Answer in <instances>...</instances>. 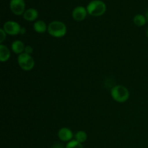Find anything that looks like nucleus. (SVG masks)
I'll list each match as a JSON object with an SVG mask.
<instances>
[{
    "label": "nucleus",
    "instance_id": "f257e3e1",
    "mask_svg": "<svg viewBox=\"0 0 148 148\" xmlns=\"http://www.w3.org/2000/svg\"><path fill=\"white\" fill-rule=\"evenodd\" d=\"M47 31L52 37L62 38L66 34L67 29L64 23L58 20H54L49 24Z\"/></svg>",
    "mask_w": 148,
    "mask_h": 148
},
{
    "label": "nucleus",
    "instance_id": "f03ea898",
    "mask_svg": "<svg viewBox=\"0 0 148 148\" xmlns=\"http://www.w3.org/2000/svg\"><path fill=\"white\" fill-rule=\"evenodd\" d=\"M88 13L92 17L102 16L106 11V5L101 0H92L86 7Z\"/></svg>",
    "mask_w": 148,
    "mask_h": 148
},
{
    "label": "nucleus",
    "instance_id": "7ed1b4c3",
    "mask_svg": "<svg viewBox=\"0 0 148 148\" xmlns=\"http://www.w3.org/2000/svg\"><path fill=\"white\" fill-rule=\"evenodd\" d=\"M111 95L113 99L118 103H124L130 98V92L123 85H116L111 89Z\"/></svg>",
    "mask_w": 148,
    "mask_h": 148
},
{
    "label": "nucleus",
    "instance_id": "20e7f679",
    "mask_svg": "<svg viewBox=\"0 0 148 148\" xmlns=\"http://www.w3.org/2000/svg\"><path fill=\"white\" fill-rule=\"evenodd\" d=\"M17 62L19 66L23 70L30 71L34 68L35 60L31 55L26 53H23L20 54L17 57Z\"/></svg>",
    "mask_w": 148,
    "mask_h": 148
},
{
    "label": "nucleus",
    "instance_id": "39448f33",
    "mask_svg": "<svg viewBox=\"0 0 148 148\" xmlns=\"http://www.w3.org/2000/svg\"><path fill=\"white\" fill-rule=\"evenodd\" d=\"M10 10L15 15H23L25 12V0H10Z\"/></svg>",
    "mask_w": 148,
    "mask_h": 148
},
{
    "label": "nucleus",
    "instance_id": "423d86ee",
    "mask_svg": "<svg viewBox=\"0 0 148 148\" xmlns=\"http://www.w3.org/2000/svg\"><path fill=\"white\" fill-rule=\"evenodd\" d=\"M21 27H22L20 25V24L17 22L13 21V20H9L4 23L2 28L4 29V30L7 35L17 36V35L20 34Z\"/></svg>",
    "mask_w": 148,
    "mask_h": 148
},
{
    "label": "nucleus",
    "instance_id": "0eeeda50",
    "mask_svg": "<svg viewBox=\"0 0 148 148\" xmlns=\"http://www.w3.org/2000/svg\"><path fill=\"white\" fill-rule=\"evenodd\" d=\"M87 9L83 6H77L72 11V18L77 22H81L85 20L88 14Z\"/></svg>",
    "mask_w": 148,
    "mask_h": 148
},
{
    "label": "nucleus",
    "instance_id": "6e6552de",
    "mask_svg": "<svg viewBox=\"0 0 148 148\" xmlns=\"http://www.w3.org/2000/svg\"><path fill=\"white\" fill-rule=\"evenodd\" d=\"M73 132L70 129L67 127H62L58 132V137L59 140L63 142H69L74 137Z\"/></svg>",
    "mask_w": 148,
    "mask_h": 148
},
{
    "label": "nucleus",
    "instance_id": "1a4fd4ad",
    "mask_svg": "<svg viewBox=\"0 0 148 148\" xmlns=\"http://www.w3.org/2000/svg\"><path fill=\"white\" fill-rule=\"evenodd\" d=\"M38 17V12L34 8H29L23 14V18L29 22H33Z\"/></svg>",
    "mask_w": 148,
    "mask_h": 148
},
{
    "label": "nucleus",
    "instance_id": "9d476101",
    "mask_svg": "<svg viewBox=\"0 0 148 148\" xmlns=\"http://www.w3.org/2000/svg\"><path fill=\"white\" fill-rule=\"evenodd\" d=\"M11 48H12V51L14 52V53L16 54H21V53H24L25 52V46L24 43L21 40H14V42H12L11 45Z\"/></svg>",
    "mask_w": 148,
    "mask_h": 148
},
{
    "label": "nucleus",
    "instance_id": "9b49d317",
    "mask_svg": "<svg viewBox=\"0 0 148 148\" xmlns=\"http://www.w3.org/2000/svg\"><path fill=\"white\" fill-rule=\"evenodd\" d=\"M33 29L36 33H43L48 30V25L43 20H37L33 24Z\"/></svg>",
    "mask_w": 148,
    "mask_h": 148
},
{
    "label": "nucleus",
    "instance_id": "f8f14e48",
    "mask_svg": "<svg viewBox=\"0 0 148 148\" xmlns=\"http://www.w3.org/2000/svg\"><path fill=\"white\" fill-rule=\"evenodd\" d=\"M10 57V51L5 45H0V61L5 62L9 60Z\"/></svg>",
    "mask_w": 148,
    "mask_h": 148
},
{
    "label": "nucleus",
    "instance_id": "ddd939ff",
    "mask_svg": "<svg viewBox=\"0 0 148 148\" xmlns=\"http://www.w3.org/2000/svg\"><path fill=\"white\" fill-rule=\"evenodd\" d=\"M133 22L134 24L137 26L141 27V26L145 25L146 23H147V20H146L145 15H143L142 14H137L134 16V19H133Z\"/></svg>",
    "mask_w": 148,
    "mask_h": 148
},
{
    "label": "nucleus",
    "instance_id": "4468645a",
    "mask_svg": "<svg viewBox=\"0 0 148 148\" xmlns=\"http://www.w3.org/2000/svg\"><path fill=\"white\" fill-rule=\"evenodd\" d=\"M74 137H75V140L76 141L82 144V143L86 142L87 139H88V134H87V133L85 131L80 130V131H78L77 132H76Z\"/></svg>",
    "mask_w": 148,
    "mask_h": 148
},
{
    "label": "nucleus",
    "instance_id": "2eb2a0df",
    "mask_svg": "<svg viewBox=\"0 0 148 148\" xmlns=\"http://www.w3.org/2000/svg\"><path fill=\"white\" fill-rule=\"evenodd\" d=\"M66 148H83V146L81 143H78L77 141L74 140L68 142L66 145Z\"/></svg>",
    "mask_w": 148,
    "mask_h": 148
},
{
    "label": "nucleus",
    "instance_id": "dca6fc26",
    "mask_svg": "<svg viewBox=\"0 0 148 148\" xmlns=\"http://www.w3.org/2000/svg\"><path fill=\"white\" fill-rule=\"evenodd\" d=\"M6 38H7V33L4 31V29L1 28L0 29V43L2 44L3 42L5 40Z\"/></svg>",
    "mask_w": 148,
    "mask_h": 148
},
{
    "label": "nucleus",
    "instance_id": "f3484780",
    "mask_svg": "<svg viewBox=\"0 0 148 148\" xmlns=\"http://www.w3.org/2000/svg\"><path fill=\"white\" fill-rule=\"evenodd\" d=\"M33 52V48L31 46H27L25 48V52L24 53H27V54L31 55V53Z\"/></svg>",
    "mask_w": 148,
    "mask_h": 148
},
{
    "label": "nucleus",
    "instance_id": "a211bd4d",
    "mask_svg": "<svg viewBox=\"0 0 148 148\" xmlns=\"http://www.w3.org/2000/svg\"><path fill=\"white\" fill-rule=\"evenodd\" d=\"M51 147L53 148H66V146H64L63 144L59 143H55V144H53Z\"/></svg>",
    "mask_w": 148,
    "mask_h": 148
},
{
    "label": "nucleus",
    "instance_id": "6ab92c4d",
    "mask_svg": "<svg viewBox=\"0 0 148 148\" xmlns=\"http://www.w3.org/2000/svg\"><path fill=\"white\" fill-rule=\"evenodd\" d=\"M25 33H26V29H25V27H21V30H20V34H21V35H25Z\"/></svg>",
    "mask_w": 148,
    "mask_h": 148
},
{
    "label": "nucleus",
    "instance_id": "aec40b11",
    "mask_svg": "<svg viewBox=\"0 0 148 148\" xmlns=\"http://www.w3.org/2000/svg\"><path fill=\"white\" fill-rule=\"evenodd\" d=\"M145 17H146V20H147V22L148 23V10H147L145 13Z\"/></svg>",
    "mask_w": 148,
    "mask_h": 148
},
{
    "label": "nucleus",
    "instance_id": "412c9836",
    "mask_svg": "<svg viewBox=\"0 0 148 148\" xmlns=\"http://www.w3.org/2000/svg\"><path fill=\"white\" fill-rule=\"evenodd\" d=\"M147 38H148V28H147Z\"/></svg>",
    "mask_w": 148,
    "mask_h": 148
},
{
    "label": "nucleus",
    "instance_id": "4be33fe9",
    "mask_svg": "<svg viewBox=\"0 0 148 148\" xmlns=\"http://www.w3.org/2000/svg\"><path fill=\"white\" fill-rule=\"evenodd\" d=\"M49 148H53V147H50Z\"/></svg>",
    "mask_w": 148,
    "mask_h": 148
}]
</instances>
